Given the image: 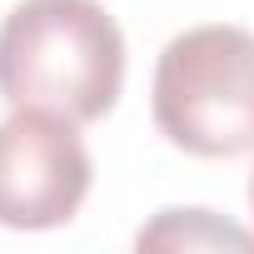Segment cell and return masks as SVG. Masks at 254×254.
<instances>
[{"mask_svg":"<svg viewBox=\"0 0 254 254\" xmlns=\"http://www.w3.org/2000/svg\"><path fill=\"white\" fill-rule=\"evenodd\" d=\"M125 90V35L100 0H20L0 20V95L90 125Z\"/></svg>","mask_w":254,"mask_h":254,"instance_id":"cell-1","label":"cell"},{"mask_svg":"<svg viewBox=\"0 0 254 254\" xmlns=\"http://www.w3.org/2000/svg\"><path fill=\"white\" fill-rule=\"evenodd\" d=\"M155 125L199 160L254 155V35L239 25H194L160 50Z\"/></svg>","mask_w":254,"mask_h":254,"instance_id":"cell-2","label":"cell"},{"mask_svg":"<svg viewBox=\"0 0 254 254\" xmlns=\"http://www.w3.org/2000/svg\"><path fill=\"white\" fill-rule=\"evenodd\" d=\"M95 165L75 120L50 110H15L0 120V224L60 229L80 214Z\"/></svg>","mask_w":254,"mask_h":254,"instance_id":"cell-3","label":"cell"},{"mask_svg":"<svg viewBox=\"0 0 254 254\" xmlns=\"http://www.w3.org/2000/svg\"><path fill=\"white\" fill-rule=\"evenodd\" d=\"M140 249H254V229L219 219L214 209H160L135 234Z\"/></svg>","mask_w":254,"mask_h":254,"instance_id":"cell-4","label":"cell"},{"mask_svg":"<svg viewBox=\"0 0 254 254\" xmlns=\"http://www.w3.org/2000/svg\"><path fill=\"white\" fill-rule=\"evenodd\" d=\"M249 204H254V175H249Z\"/></svg>","mask_w":254,"mask_h":254,"instance_id":"cell-5","label":"cell"}]
</instances>
